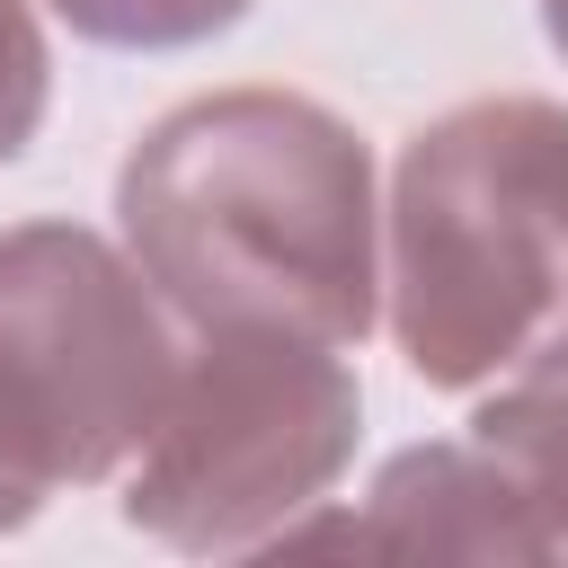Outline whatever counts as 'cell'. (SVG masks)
<instances>
[{
    "instance_id": "obj_10",
    "label": "cell",
    "mask_w": 568,
    "mask_h": 568,
    "mask_svg": "<svg viewBox=\"0 0 568 568\" xmlns=\"http://www.w3.org/2000/svg\"><path fill=\"white\" fill-rule=\"evenodd\" d=\"M541 36H550V44L568 53V0H541Z\"/></svg>"
},
{
    "instance_id": "obj_9",
    "label": "cell",
    "mask_w": 568,
    "mask_h": 568,
    "mask_svg": "<svg viewBox=\"0 0 568 568\" xmlns=\"http://www.w3.org/2000/svg\"><path fill=\"white\" fill-rule=\"evenodd\" d=\"M36 506H44V497H36V488H18V479L0 470V532H18V524H27Z\"/></svg>"
},
{
    "instance_id": "obj_4",
    "label": "cell",
    "mask_w": 568,
    "mask_h": 568,
    "mask_svg": "<svg viewBox=\"0 0 568 568\" xmlns=\"http://www.w3.org/2000/svg\"><path fill=\"white\" fill-rule=\"evenodd\" d=\"M160 284L89 222L0 231V470L36 497L115 479L169 408Z\"/></svg>"
},
{
    "instance_id": "obj_1",
    "label": "cell",
    "mask_w": 568,
    "mask_h": 568,
    "mask_svg": "<svg viewBox=\"0 0 568 568\" xmlns=\"http://www.w3.org/2000/svg\"><path fill=\"white\" fill-rule=\"evenodd\" d=\"M124 257L186 328L364 346L382 320V204L364 133L302 89H204L115 169Z\"/></svg>"
},
{
    "instance_id": "obj_8",
    "label": "cell",
    "mask_w": 568,
    "mask_h": 568,
    "mask_svg": "<svg viewBox=\"0 0 568 568\" xmlns=\"http://www.w3.org/2000/svg\"><path fill=\"white\" fill-rule=\"evenodd\" d=\"M53 98V44L27 0H0V160H18Z\"/></svg>"
},
{
    "instance_id": "obj_7",
    "label": "cell",
    "mask_w": 568,
    "mask_h": 568,
    "mask_svg": "<svg viewBox=\"0 0 568 568\" xmlns=\"http://www.w3.org/2000/svg\"><path fill=\"white\" fill-rule=\"evenodd\" d=\"M44 9L106 53H186V44L231 36L257 0H44Z\"/></svg>"
},
{
    "instance_id": "obj_3",
    "label": "cell",
    "mask_w": 568,
    "mask_h": 568,
    "mask_svg": "<svg viewBox=\"0 0 568 568\" xmlns=\"http://www.w3.org/2000/svg\"><path fill=\"white\" fill-rule=\"evenodd\" d=\"M364 390L328 337L195 328L169 408L124 462V524L186 559L284 541L355 462Z\"/></svg>"
},
{
    "instance_id": "obj_2",
    "label": "cell",
    "mask_w": 568,
    "mask_h": 568,
    "mask_svg": "<svg viewBox=\"0 0 568 568\" xmlns=\"http://www.w3.org/2000/svg\"><path fill=\"white\" fill-rule=\"evenodd\" d=\"M390 346L426 390H488L568 364V106L497 89L399 142L390 169Z\"/></svg>"
},
{
    "instance_id": "obj_6",
    "label": "cell",
    "mask_w": 568,
    "mask_h": 568,
    "mask_svg": "<svg viewBox=\"0 0 568 568\" xmlns=\"http://www.w3.org/2000/svg\"><path fill=\"white\" fill-rule=\"evenodd\" d=\"M470 435L506 462V479L524 488L532 524L550 532V559H568V364L488 382V399L470 408Z\"/></svg>"
},
{
    "instance_id": "obj_5",
    "label": "cell",
    "mask_w": 568,
    "mask_h": 568,
    "mask_svg": "<svg viewBox=\"0 0 568 568\" xmlns=\"http://www.w3.org/2000/svg\"><path fill=\"white\" fill-rule=\"evenodd\" d=\"M284 541L293 550L337 541V550H390V559H550V532L532 524L524 488L506 479V462L479 435L390 453L355 515L293 524Z\"/></svg>"
}]
</instances>
